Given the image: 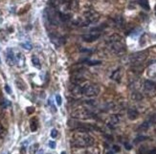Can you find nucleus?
<instances>
[{"label": "nucleus", "mask_w": 156, "mask_h": 154, "mask_svg": "<svg viewBox=\"0 0 156 154\" xmlns=\"http://www.w3.org/2000/svg\"><path fill=\"white\" fill-rule=\"evenodd\" d=\"M147 51L138 52V53L132 54V55L129 57V61H130V63H132L134 65H137V64H140V63L143 62L144 60L147 58Z\"/></svg>", "instance_id": "nucleus-5"}, {"label": "nucleus", "mask_w": 156, "mask_h": 154, "mask_svg": "<svg viewBox=\"0 0 156 154\" xmlns=\"http://www.w3.org/2000/svg\"><path fill=\"white\" fill-rule=\"evenodd\" d=\"M6 61L10 66H13L16 64V55H15V50L12 49H7L6 51Z\"/></svg>", "instance_id": "nucleus-9"}, {"label": "nucleus", "mask_w": 156, "mask_h": 154, "mask_svg": "<svg viewBox=\"0 0 156 154\" xmlns=\"http://www.w3.org/2000/svg\"><path fill=\"white\" fill-rule=\"evenodd\" d=\"M155 13H156V10H155Z\"/></svg>", "instance_id": "nucleus-27"}, {"label": "nucleus", "mask_w": 156, "mask_h": 154, "mask_svg": "<svg viewBox=\"0 0 156 154\" xmlns=\"http://www.w3.org/2000/svg\"><path fill=\"white\" fill-rule=\"evenodd\" d=\"M84 19H85V22L87 24H94V23L99 21L100 16H99V13H97L95 11L88 10L84 13Z\"/></svg>", "instance_id": "nucleus-7"}, {"label": "nucleus", "mask_w": 156, "mask_h": 154, "mask_svg": "<svg viewBox=\"0 0 156 154\" xmlns=\"http://www.w3.org/2000/svg\"><path fill=\"white\" fill-rule=\"evenodd\" d=\"M49 146L51 147L52 149H56V143L54 142V141H50V142H49Z\"/></svg>", "instance_id": "nucleus-22"}, {"label": "nucleus", "mask_w": 156, "mask_h": 154, "mask_svg": "<svg viewBox=\"0 0 156 154\" xmlns=\"http://www.w3.org/2000/svg\"><path fill=\"white\" fill-rule=\"evenodd\" d=\"M30 128L33 132H35L37 129V120L36 118H34L31 120L30 122Z\"/></svg>", "instance_id": "nucleus-15"}, {"label": "nucleus", "mask_w": 156, "mask_h": 154, "mask_svg": "<svg viewBox=\"0 0 156 154\" xmlns=\"http://www.w3.org/2000/svg\"><path fill=\"white\" fill-rule=\"evenodd\" d=\"M34 110H35V109H34V108H33V107H28V109H27V111H28L29 113L33 112Z\"/></svg>", "instance_id": "nucleus-24"}, {"label": "nucleus", "mask_w": 156, "mask_h": 154, "mask_svg": "<svg viewBox=\"0 0 156 154\" xmlns=\"http://www.w3.org/2000/svg\"><path fill=\"white\" fill-rule=\"evenodd\" d=\"M81 154H100V150L98 149H91V146H90L89 149L84 150Z\"/></svg>", "instance_id": "nucleus-17"}, {"label": "nucleus", "mask_w": 156, "mask_h": 154, "mask_svg": "<svg viewBox=\"0 0 156 154\" xmlns=\"http://www.w3.org/2000/svg\"><path fill=\"white\" fill-rule=\"evenodd\" d=\"M49 154H51V153H49Z\"/></svg>", "instance_id": "nucleus-28"}, {"label": "nucleus", "mask_w": 156, "mask_h": 154, "mask_svg": "<svg viewBox=\"0 0 156 154\" xmlns=\"http://www.w3.org/2000/svg\"><path fill=\"white\" fill-rule=\"evenodd\" d=\"M111 79H116L117 82H119L120 79H121V75H120V70L118 69L117 71H115L113 74H112V76H111Z\"/></svg>", "instance_id": "nucleus-18"}, {"label": "nucleus", "mask_w": 156, "mask_h": 154, "mask_svg": "<svg viewBox=\"0 0 156 154\" xmlns=\"http://www.w3.org/2000/svg\"><path fill=\"white\" fill-rule=\"evenodd\" d=\"M50 135H51V137L53 138V139H55V138H57L58 137V130L57 129H52L51 130V133H50Z\"/></svg>", "instance_id": "nucleus-20"}, {"label": "nucleus", "mask_w": 156, "mask_h": 154, "mask_svg": "<svg viewBox=\"0 0 156 154\" xmlns=\"http://www.w3.org/2000/svg\"><path fill=\"white\" fill-rule=\"evenodd\" d=\"M138 3L143 9L150 11L151 7H150V3H148V0H138Z\"/></svg>", "instance_id": "nucleus-12"}, {"label": "nucleus", "mask_w": 156, "mask_h": 154, "mask_svg": "<svg viewBox=\"0 0 156 154\" xmlns=\"http://www.w3.org/2000/svg\"><path fill=\"white\" fill-rule=\"evenodd\" d=\"M39 149V145L37 143V144H33L32 145H30L29 147V153L30 154H37V150Z\"/></svg>", "instance_id": "nucleus-14"}, {"label": "nucleus", "mask_w": 156, "mask_h": 154, "mask_svg": "<svg viewBox=\"0 0 156 154\" xmlns=\"http://www.w3.org/2000/svg\"><path fill=\"white\" fill-rule=\"evenodd\" d=\"M5 90L7 91V93H8V94H12V89L10 88L9 85H5Z\"/></svg>", "instance_id": "nucleus-23"}, {"label": "nucleus", "mask_w": 156, "mask_h": 154, "mask_svg": "<svg viewBox=\"0 0 156 154\" xmlns=\"http://www.w3.org/2000/svg\"><path fill=\"white\" fill-rule=\"evenodd\" d=\"M32 63H33L34 66L36 67V68H37V69L41 68V62H40L39 58L37 56H33L32 57Z\"/></svg>", "instance_id": "nucleus-11"}, {"label": "nucleus", "mask_w": 156, "mask_h": 154, "mask_svg": "<svg viewBox=\"0 0 156 154\" xmlns=\"http://www.w3.org/2000/svg\"><path fill=\"white\" fill-rule=\"evenodd\" d=\"M95 139L87 132L78 131L74 133L71 138V145L77 149H86L94 145Z\"/></svg>", "instance_id": "nucleus-1"}, {"label": "nucleus", "mask_w": 156, "mask_h": 154, "mask_svg": "<svg viewBox=\"0 0 156 154\" xmlns=\"http://www.w3.org/2000/svg\"><path fill=\"white\" fill-rule=\"evenodd\" d=\"M147 74H148V76H150V77L156 78V64L151 65L150 68H148Z\"/></svg>", "instance_id": "nucleus-13"}, {"label": "nucleus", "mask_w": 156, "mask_h": 154, "mask_svg": "<svg viewBox=\"0 0 156 154\" xmlns=\"http://www.w3.org/2000/svg\"><path fill=\"white\" fill-rule=\"evenodd\" d=\"M2 154H9V152H7V151H6V152H4V153H2Z\"/></svg>", "instance_id": "nucleus-25"}, {"label": "nucleus", "mask_w": 156, "mask_h": 154, "mask_svg": "<svg viewBox=\"0 0 156 154\" xmlns=\"http://www.w3.org/2000/svg\"><path fill=\"white\" fill-rule=\"evenodd\" d=\"M101 35V32L100 30H93L89 33L83 35L81 38H83L85 42H94L95 40L100 38Z\"/></svg>", "instance_id": "nucleus-6"}, {"label": "nucleus", "mask_w": 156, "mask_h": 154, "mask_svg": "<svg viewBox=\"0 0 156 154\" xmlns=\"http://www.w3.org/2000/svg\"><path fill=\"white\" fill-rule=\"evenodd\" d=\"M15 55H16V62L19 67H22L25 64V58L24 56L21 52L19 51H15Z\"/></svg>", "instance_id": "nucleus-10"}, {"label": "nucleus", "mask_w": 156, "mask_h": 154, "mask_svg": "<svg viewBox=\"0 0 156 154\" xmlns=\"http://www.w3.org/2000/svg\"><path fill=\"white\" fill-rule=\"evenodd\" d=\"M62 154H66V153H65L64 151H62Z\"/></svg>", "instance_id": "nucleus-26"}, {"label": "nucleus", "mask_w": 156, "mask_h": 154, "mask_svg": "<svg viewBox=\"0 0 156 154\" xmlns=\"http://www.w3.org/2000/svg\"><path fill=\"white\" fill-rule=\"evenodd\" d=\"M56 102H57L58 105H62V97L59 95H56Z\"/></svg>", "instance_id": "nucleus-21"}, {"label": "nucleus", "mask_w": 156, "mask_h": 154, "mask_svg": "<svg viewBox=\"0 0 156 154\" xmlns=\"http://www.w3.org/2000/svg\"><path fill=\"white\" fill-rule=\"evenodd\" d=\"M108 48L116 55H122L126 52V43L124 38L119 35H112L107 40Z\"/></svg>", "instance_id": "nucleus-2"}, {"label": "nucleus", "mask_w": 156, "mask_h": 154, "mask_svg": "<svg viewBox=\"0 0 156 154\" xmlns=\"http://www.w3.org/2000/svg\"><path fill=\"white\" fill-rule=\"evenodd\" d=\"M138 116V112L135 110V109H129L128 111V118L130 120H135Z\"/></svg>", "instance_id": "nucleus-16"}, {"label": "nucleus", "mask_w": 156, "mask_h": 154, "mask_svg": "<svg viewBox=\"0 0 156 154\" xmlns=\"http://www.w3.org/2000/svg\"><path fill=\"white\" fill-rule=\"evenodd\" d=\"M101 92L100 86L96 84H90V85H86L84 91H83V95L86 96L87 98H95L97 97Z\"/></svg>", "instance_id": "nucleus-4"}, {"label": "nucleus", "mask_w": 156, "mask_h": 154, "mask_svg": "<svg viewBox=\"0 0 156 154\" xmlns=\"http://www.w3.org/2000/svg\"><path fill=\"white\" fill-rule=\"evenodd\" d=\"M20 45H21V47H23V48L26 49V50H31L32 49V44L31 43L26 42V43H21Z\"/></svg>", "instance_id": "nucleus-19"}, {"label": "nucleus", "mask_w": 156, "mask_h": 154, "mask_svg": "<svg viewBox=\"0 0 156 154\" xmlns=\"http://www.w3.org/2000/svg\"><path fill=\"white\" fill-rule=\"evenodd\" d=\"M143 88L145 93L147 95H154V93L156 92V84L151 80H145Z\"/></svg>", "instance_id": "nucleus-8"}, {"label": "nucleus", "mask_w": 156, "mask_h": 154, "mask_svg": "<svg viewBox=\"0 0 156 154\" xmlns=\"http://www.w3.org/2000/svg\"><path fill=\"white\" fill-rule=\"evenodd\" d=\"M72 116L76 119L80 120H89L94 118V114L89 110V109H85V108H80L76 111H74L72 113Z\"/></svg>", "instance_id": "nucleus-3"}]
</instances>
